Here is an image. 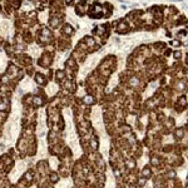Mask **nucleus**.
<instances>
[{
	"label": "nucleus",
	"mask_w": 188,
	"mask_h": 188,
	"mask_svg": "<svg viewBox=\"0 0 188 188\" xmlns=\"http://www.w3.org/2000/svg\"><path fill=\"white\" fill-rule=\"evenodd\" d=\"M88 14L89 16L94 18V19H98L103 16V5L99 3H94L90 5V8H88Z\"/></svg>",
	"instance_id": "nucleus-1"
},
{
	"label": "nucleus",
	"mask_w": 188,
	"mask_h": 188,
	"mask_svg": "<svg viewBox=\"0 0 188 188\" xmlns=\"http://www.w3.org/2000/svg\"><path fill=\"white\" fill-rule=\"evenodd\" d=\"M114 28L117 30V33H119V34H127L129 33L130 28H129V23L123 19V20H119V21H115L114 23Z\"/></svg>",
	"instance_id": "nucleus-2"
},
{
	"label": "nucleus",
	"mask_w": 188,
	"mask_h": 188,
	"mask_svg": "<svg viewBox=\"0 0 188 188\" xmlns=\"http://www.w3.org/2000/svg\"><path fill=\"white\" fill-rule=\"evenodd\" d=\"M52 62H53V53H48V52L43 53V55H41V57L39 58V60H38L39 65L43 66V68L49 66V65L52 64Z\"/></svg>",
	"instance_id": "nucleus-3"
},
{
	"label": "nucleus",
	"mask_w": 188,
	"mask_h": 188,
	"mask_svg": "<svg viewBox=\"0 0 188 188\" xmlns=\"http://www.w3.org/2000/svg\"><path fill=\"white\" fill-rule=\"evenodd\" d=\"M49 24H50V27L53 28V29H57V28H59L60 27V24H62V18L59 16V15H52L50 16V19H49Z\"/></svg>",
	"instance_id": "nucleus-4"
},
{
	"label": "nucleus",
	"mask_w": 188,
	"mask_h": 188,
	"mask_svg": "<svg viewBox=\"0 0 188 188\" xmlns=\"http://www.w3.org/2000/svg\"><path fill=\"white\" fill-rule=\"evenodd\" d=\"M62 33H63V35H64V36H70V35H73L74 29H73V27L70 25V24L65 23V24L62 27Z\"/></svg>",
	"instance_id": "nucleus-5"
},
{
	"label": "nucleus",
	"mask_w": 188,
	"mask_h": 188,
	"mask_svg": "<svg viewBox=\"0 0 188 188\" xmlns=\"http://www.w3.org/2000/svg\"><path fill=\"white\" fill-rule=\"evenodd\" d=\"M35 80H36V83H38L39 85H44V84H46V77H45L43 73H36V75H35Z\"/></svg>",
	"instance_id": "nucleus-6"
},
{
	"label": "nucleus",
	"mask_w": 188,
	"mask_h": 188,
	"mask_svg": "<svg viewBox=\"0 0 188 188\" xmlns=\"http://www.w3.org/2000/svg\"><path fill=\"white\" fill-rule=\"evenodd\" d=\"M66 77V73L64 72V70H57V74H55V78L58 82H63Z\"/></svg>",
	"instance_id": "nucleus-7"
},
{
	"label": "nucleus",
	"mask_w": 188,
	"mask_h": 188,
	"mask_svg": "<svg viewBox=\"0 0 188 188\" xmlns=\"http://www.w3.org/2000/svg\"><path fill=\"white\" fill-rule=\"evenodd\" d=\"M169 44H171L172 46H176V48H177V46H179V45L182 44V41H181L179 39H172V40L169 41Z\"/></svg>",
	"instance_id": "nucleus-8"
},
{
	"label": "nucleus",
	"mask_w": 188,
	"mask_h": 188,
	"mask_svg": "<svg viewBox=\"0 0 188 188\" xmlns=\"http://www.w3.org/2000/svg\"><path fill=\"white\" fill-rule=\"evenodd\" d=\"M173 57H174V59H176V60L181 59V58H182V52H179V50H176V52L173 53Z\"/></svg>",
	"instance_id": "nucleus-9"
},
{
	"label": "nucleus",
	"mask_w": 188,
	"mask_h": 188,
	"mask_svg": "<svg viewBox=\"0 0 188 188\" xmlns=\"http://www.w3.org/2000/svg\"><path fill=\"white\" fill-rule=\"evenodd\" d=\"M57 89H58V88H57V85L52 84V85H49V87H48V89H46V90H48V93H54Z\"/></svg>",
	"instance_id": "nucleus-10"
},
{
	"label": "nucleus",
	"mask_w": 188,
	"mask_h": 188,
	"mask_svg": "<svg viewBox=\"0 0 188 188\" xmlns=\"http://www.w3.org/2000/svg\"><path fill=\"white\" fill-rule=\"evenodd\" d=\"M163 53H164V55H166V57H171V55L173 54V52H172V49H167V48H166V49H164V52H163Z\"/></svg>",
	"instance_id": "nucleus-11"
},
{
	"label": "nucleus",
	"mask_w": 188,
	"mask_h": 188,
	"mask_svg": "<svg viewBox=\"0 0 188 188\" xmlns=\"http://www.w3.org/2000/svg\"><path fill=\"white\" fill-rule=\"evenodd\" d=\"M41 102H43L41 98H39V97H35V98H34V104H35V105H40Z\"/></svg>",
	"instance_id": "nucleus-12"
},
{
	"label": "nucleus",
	"mask_w": 188,
	"mask_h": 188,
	"mask_svg": "<svg viewBox=\"0 0 188 188\" xmlns=\"http://www.w3.org/2000/svg\"><path fill=\"white\" fill-rule=\"evenodd\" d=\"M84 102H85V103H92V102H93V98H92L90 96H87V97L84 98Z\"/></svg>",
	"instance_id": "nucleus-13"
},
{
	"label": "nucleus",
	"mask_w": 188,
	"mask_h": 188,
	"mask_svg": "<svg viewBox=\"0 0 188 188\" xmlns=\"http://www.w3.org/2000/svg\"><path fill=\"white\" fill-rule=\"evenodd\" d=\"M72 2H73V0H65V4L66 5H72Z\"/></svg>",
	"instance_id": "nucleus-14"
}]
</instances>
